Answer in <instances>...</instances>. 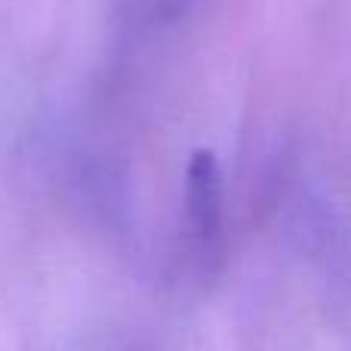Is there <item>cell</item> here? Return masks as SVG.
Returning a JSON list of instances; mask_svg holds the SVG:
<instances>
[{"label":"cell","mask_w":351,"mask_h":351,"mask_svg":"<svg viewBox=\"0 0 351 351\" xmlns=\"http://www.w3.org/2000/svg\"><path fill=\"white\" fill-rule=\"evenodd\" d=\"M225 194L222 170L213 152L200 148L191 154L185 170V234L197 259H213L222 243Z\"/></svg>","instance_id":"obj_1"},{"label":"cell","mask_w":351,"mask_h":351,"mask_svg":"<svg viewBox=\"0 0 351 351\" xmlns=\"http://www.w3.org/2000/svg\"><path fill=\"white\" fill-rule=\"evenodd\" d=\"M114 3L130 28H160L179 19L194 0H114Z\"/></svg>","instance_id":"obj_2"}]
</instances>
